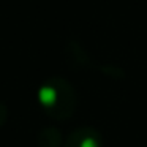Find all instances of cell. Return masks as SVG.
<instances>
[{
    "mask_svg": "<svg viewBox=\"0 0 147 147\" xmlns=\"http://www.w3.org/2000/svg\"><path fill=\"white\" fill-rule=\"evenodd\" d=\"M38 105L46 115L55 120H67L74 114L78 106V95L70 81L62 76L48 78L40 86Z\"/></svg>",
    "mask_w": 147,
    "mask_h": 147,
    "instance_id": "1",
    "label": "cell"
},
{
    "mask_svg": "<svg viewBox=\"0 0 147 147\" xmlns=\"http://www.w3.org/2000/svg\"><path fill=\"white\" fill-rule=\"evenodd\" d=\"M7 119H8V106L3 101H0V128L5 125Z\"/></svg>",
    "mask_w": 147,
    "mask_h": 147,
    "instance_id": "4",
    "label": "cell"
},
{
    "mask_svg": "<svg viewBox=\"0 0 147 147\" xmlns=\"http://www.w3.org/2000/svg\"><path fill=\"white\" fill-rule=\"evenodd\" d=\"M38 147H62V134L57 128L46 127L36 136Z\"/></svg>",
    "mask_w": 147,
    "mask_h": 147,
    "instance_id": "3",
    "label": "cell"
},
{
    "mask_svg": "<svg viewBox=\"0 0 147 147\" xmlns=\"http://www.w3.org/2000/svg\"><path fill=\"white\" fill-rule=\"evenodd\" d=\"M103 138L96 128L92 127H79L74 128L68 134L63 147H101Z\"/></svg>",
    "mask_w": 147,
    "mask_h": 147,
    "instance_id": "2",
    "label": "cell"
}]
</instances>
